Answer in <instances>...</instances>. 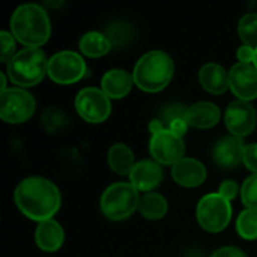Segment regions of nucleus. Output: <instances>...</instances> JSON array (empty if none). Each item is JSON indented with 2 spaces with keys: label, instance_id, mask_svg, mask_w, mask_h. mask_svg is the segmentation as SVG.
<instances>
[{
  "label": "nucleus",
  "instance_id": "nucleus-6",
  "mask_svg": "<svg viewBox=\"0 0 257 257\" xmlns=\"http://www.w3.org/2000/svg\"><path fill=\"white\" fill-rule=\"evenodd\" d=\"M196 215L202 229L218 233L229 226L232 220V206L230 202L218 193H211L199 200Z\"/></svg>",
  "mask_w": 257,
  "mask_h": 257
},
{
  "label": "nucleus",
  "instance_id": "nucleus-14",
  "mask_svg": "<svg viewBox=\"0 0 257 257\" xmlns=\"http://www.w3.org/2000/svg\"><path fill=\"white\" fill-rule=\"evenodd\" d=\"M163 181V170L161 166L157 161L143 160L136 163L130 173V184L137 191L151 193L154 188H157Z\"/></svg>",
  "mask_w": 257,
  "mask_h": 257
},
{
  "label": "nucleus",
  "instance_id": "nucleus-32",
  "mask_svg": "<svg viewBox=\"0 0 257 257\" xmlns=\"http://www.w3.org/2000/svg\"><path fill=\"white\" fill-rule=\"evenodd\" d=\"M254 56H256V48H253L250 45H241L236 51V57H238L239 63H253Z\"/></svg>",
  "mask_w": 257,
  "mask_h": 257
},
{
  "label": "nucleus",
  "instance_id": "nucleus-37",
  "mask_svg": "<svg viewBox=\"0 0 257 257\" xmlns=\"http://www.w3.org/2000/svg\"><path fill=\"white\" fill-rule=\"evenodd\" d=\"M5 90H8V87H6V75H5V72H2V92H5Z\"/></svg>",
  "mask_w": 257,
  "mask_h": 257
},
{
  "label": "nucleus",
  "instance_id": "nucleus-33",
  "mask_svg": "<svg viewBox=\"0 0 257 257\" xmlns=\"http://www.w3.org/2000/svg\"><path fill=\"white\" fill-rule=\"evenodd\" d=\"M211 257H247L245 253L236 247H223L218 248L217 251H214Z\"/></svg>",
  "mask_w": 257,
  "mask_h": 257
},
{
  "label": "nucleus",
  "instance_id": "nucleus-24",
  "mask_svg": "<svg viewBox=\"0 0 257 257\" xmlns=\"http://www.w3.org/2000/svg\"><path fill=\"white\" fill-rule=\"evenodd\" d=\"M69 122H71L69 116L57 107H48L41 114L42 128L50 134H57L65 131L69 126Z\"/></svg>",
  "mask_w": 257,
  "mask_h": 257
},
{
  "label": "nucleus",
  "instance_id": "nucleus-18",
  "mask_svg": "<svg viewBox=\"0 0 257 257\" xmlns=\"http://www.w3.org/2000/svg\"><path fill=\"white\" fill-rule=\"evenodd\" d=\"M35 241L36 245L45 251V253H54L57 251L65 241V233L62 226L56 220H47L39 223L35 232Z\"/></svg>",
  "mask_w": 257,
  "mask_h": 257
},
{
  "label": "nucleus",
  "instance_id": "nucleus-36",
  "mask_svg": "<svg viewBox=\"0 0 257 257\" xmlns=\"http://www.w3.org/2000/svg\"><path fill=\"white\" fill-rule=\"evenodd\" d=\"M184 257H203V254H202V251H199L197 248H188V250L185 251Z\"/></svg>",
  "mask_w": 257,
  "mask_h": 257
},
{
  "label": "nucleus",
  "instance_id": "nucleus-38",
  "mask_svg": "<svg viewBox=\"0 0 257 257\" xmlns=\"http://www.w3.org/2000/svg\"><path fill=\"white\" fill-rule=\"evenodd\" d=\"M253 65L256 66V69H257V48H256V56H254V62H253Z\"/></svg>",
  "mask_w": 257,
  "mask_h": 257
},
{
  "label": "nucleus",
  "instance_id": "nucleus-17",
  "mask_svg": "<svg viewBox=\"0 0 257 257\" xmlns=\"http://www.w3.org/2000/svg\"><path fill=\"white\" fill-rule=\"evenodd\" d=\"M220 108L209 101H200L188 107L187 123L197 130H208L220 122Z\"/></svg>",
  "mask_w": 257,
  "mask_h": 257
},
{
  "label": "nucleus",
  "instance_id": "nucleus-23",
  "mask_svg": "<svg viewBox=\"0 0 257 257\" xmlns=\"http://www.w3.org/2000/svg\"><path fill=\"white\" fill-rule=\"evenodd\" d=\"M169 209V203L164 196L158 193H146L140 197L139 212L146 220H161Z\"/></svg>",
  "mask_w": 257,
  "mask_h": 257
},
{
  "label": "nucleus",
  "instance_id": "nucleus-31",
  "mask_svg": "<svg viewBox=\"0 0 257 257\" xmlns=\"http://www.w3.org/2000/svg\"><path fill=\"white\" fill-rule=\"evenodd\" d=\"M238 193H239L238 184H236L235 181H230V179L224 181V182L220 185V188H218V194L223 196L224 199H227L229 202H230L232 199H235V197L238 196Z\"/></svg>",
  "mask_w": 257,
  "mask_h": 257
},
{
  "label": "nucleus",
  "instance_id": "nucleus-10",
  "mask_svg": "<svg viewBox=\"0 0 257 257\" xmlns=\"http://www.w3.org/2000/svg\"><path fill=\"white\" fill-rule=\"evenodd\" d=\"M149 151L154 157V161L163 166H175L178 161L184 158L185 143L182 137L173 134L170 130H164L151 137Z\"/></svg>",
  "mask_w": 257,
  "mask_h": 257
},
{
  "label": "nucleus",
  "instance_id": "nucleus-20",
  "mask_svg": "<svg viewBox=\"0 0 257 257\" xmlns=\"http://www.w3.org/2000/svg\"><path fill=\"white\" fill-rule=\"evenodd\" d=\"M107 163L110 169L120 176H125L131 173L133 167L136 166L134 163V154L131 148L125 143H114L107 152Z\"/></svg>",
  "mask_w": 257,
  "mask_h": 257
},
{
  "label": "nucleus",
  "instance_id": "nucleus-4",
  "mask_svg": "<svg viewBox=\"0 0 257 257\" xmlns=\"http://www.w3.org/2000/svg\"><path fill=\"white\" fill-rule=\"evenodd\" d=\"M8 77L18 87H32L48 74V60L41 48H24L8 63Z\"/></svg>",
  "mask_w": 257,
  "mask_h": 257
},
{
  "label": "nucleus",
  "instance_id": "nucleus-3",
  "mask_svg": "<svg viewBox=\"0 0 257 257\" xmlns=\"http://www.w3.org/2000/svg\"><path fill=\"white\" fill-rule=\"evenodd\" d=\"M173 59L161 50H152L143 54L137 60L133 71L134 83L137 87L149 93H155L167 87L173 78Z\"/></svg>",
  "mask_w": 257,
  "mask_h": 257
},
{
  "label": "nucleus",
  "instance_id": "nucleus-9",
  "mask_svg": "<svg viewBox=\"0 0 257 257\" xmlns=\"http://www.w3.org/2000/svg\"><path fill=\"white\" fill-rule=\"evenodd\" d=\"M75 110L89 123H101L111 113L110 98L96 87H84L75 96Z\"/></svg>",
  "mask_w": 257,
  "mask_h": 257
},
{
  "label": "nucleus",
  "instance_id": "nucleus-7",
  "mask_svg": "<svg viewBox=\"0 0 257 257\" xmlns=\"http://www.w3.org/2000/svg\"><path fill=\"white\" fill-rule=\"evenodd\" d=\"M36 110V101L27 90L11 87L0 95V117L6 123H23Z\"/></svg>",
  "mask_w": 257,
  "mask_h": 257
},
{
  "label": "nucleus",
  "instance_id": "nucleus-30",
  "mask_svg": "<svg viewBox=\"0 0 257 257\" xmlns=\"http://www.w3.org/2000/svg\"><path fill=\"white\" fill-rule=\"evenodd\" d=\"M242 163L250 172H253V175H257V143H251L245 146Z\"/></svg>",
  "mask_w": 257,
  "mask_h": 257
},
{
  "label": "nucleus",
  "instance_id": "nucleus-13",
  "mask_svg": "<svg viewBox=\"0 0 257 257\" xmlns=\"http://www.w3.org/2000/svg\"><path fill=\"white\" fill-rule=\"evenodd\" d=\"M245 145L242 139L236 136H227L220 139L212 149V161L226 170L238 167L244 161Z\"/></svg>",
  "mask_w": 257,
  "mask_h": 257
},
{
  "label": "nucleus",
  "instance_id": "nucleus-28",
  "mask_svg": "<svg viewBox=\"0 0 257 257\" xmlns=\"http://www.w3.org/2000/svg\"><path fill=\"white\" fill-rule=\"evenodd\" d=\"M0 60L3 63H9L12 60V57L17 54L15 53V39H14V35L6 32V30H2L0 32Z\"/></svg>",
  "mask_w": 257,
  "mask_h": 257
},
{
  "label": "nucleus",
  "instance_id": "nucleus-1",
  "mask_svg": "<svg viewBox=\"0 0 257 257\" xmlns=\"http://www.w3.org/2000/svg\"><path fill=\"white\" fill-rule=\"evenodd\" d=\"M15 203L18 209L33 221H47L60 209L62 197L59 188L48 179L30 176L23 179L15 188Z\"/></svg>",
  "mask_w": 257,
  "mask_h": 257
},
{
  "label": "nucleus",
  "instance_id": "nucleus-25",
  "mask_svg": "<svg viewBox=\"0 0 257 257\" xmlns=\"http://www.w3.org/2000/svg\"><path fill=\"white\" fill-rule=\"evenodd\" d=\"M236 232L245 241L257 239V209H245L236 218Z\"/></svg>",
  "mask_w": 257,
  "mask_h": 257
},
{
  "label": "nucleus",
  "instance_id": "nucleus-19",
  "mask_svg": "<svg viewBox=\"0 0 257 257\" xmlns=\"http://www.w3.org/2000/svg\"><path fill=\"white\" fill-rule=\"evenodd\" d=\"M134 83V77L125 69H110L102 75L101 87L102 92L113 99L123 98L130 93Z\"/></svg>",
  "mask_w": 257,
  "mask_h": 257
},
{
  "label": "nucleus",
  "instance_id": "nucleus-8",
  "mask_svg": "<svg viewBox=\"0 0 257 257\" xmlns=\"http://www.w3.org/2000/svg\"><path fill=\"white\" fill-rule=\"evenodd\" d=\"M86 74V62L75 51H59L48 59V77L57 84H72Z\"/></svg>",
  "mask_w": 257,
  "mask_h": 257
},
{
  "label": "nucleus",
  "instance_id": "nucleus-5",
  "mask_svg": "<svg viewBox=\"0 0 257 257\" xmlns=\"http://www.w3.org/2000/svg\"><path fill=\"white\" fill-rule=\"evenodd\" d=\"M139 191L130 182H116L102 193L101 211L105 218L122 221L131 217L136 209H139Z\"/></svg>",
  "mask_w": 257,
  "mask_h": 257
},
{
  "label": "nucleus",
  "instance_id": "nucleus-34",
  "mask_svg": "<svg viewBox=\"0 0 257 257\" xmlns=\"http://www.w3.org/2000/svg\"><path fill=\"white\" fill-rule=\"evenodd\" d=\"M187 128H188V123H187V120H184V119L175 120V122H172V123L167 126V130H170L173 134H176V136H179V137H182V136L187 133Z\"/></svg>",
  "mask_w": 257,
  "mask_h": 257
},
{
  "label": "nucleus",
  "instance_id": "nucleus-11",
  "mask_svg": "<svg viewBox=\"0 0 257 257\" xmlns=\"http://www.w3.org/2000/svg\"><path fill=\"white\" fill-rule=\"evenodd\" d=\"M224 123L232 136L239 139L248 136L254 131L257 125L256 108L248 101L236 99L229 104L224 113Z\"/></svg>",
  "mask_w": 257,
  "mask_h": 257
},
{
  "label": "nucleus",
  "instance_id": "nucleus-15",
  "mask_svg": "<svg viewBox=\"0 0 257 257\" xmlns=\"http://www.w3.org/2000/svg\"><path fill=\"white\" fill-rule=\"evenodd\" d=\"M172 178L182 187L194 188L205 182L206 169L196 158H182L172 167Z\"/></svg>",
  "mask_w": 257,
  "mask_h": 257
},
{
  "label": "nucleus",
  "instance_id": "nucleus-26",
  "mask_svg": "<svg viewBox=\"0 0 257 257\" xmlns=\"http://www.w3.org/2000/svg\"><path fill=\"white\" fill-rule=\"evenodd\" d=\"M238 35L244 45L257 48V12H248L238 23Z\"/></svg>",
  "mask_w": 257,
  "mask_h": 257
},
{
  "label": "nucleus",
  "instance_id": "nucleus-16",
  "mask_svg": "<svg viewBox=\"0 0 257 257\" xmlns=\"http://www.w3.org/2000/svg\"><path fill=\"white\" fill-rule=\"evenodd\" d=\"M199 83L206 92L212 95H223L230 87L229 72L221 65L214 63V62L205 63L200 68Z\"/></svg>",
  "mask_w": 257,
  "mask_h": 257
},
{
  "label": "nucleus",
  "instance_id": "nucleus-2",
  "mask_svg": "<svg viewBox=\"0 0 257 257\" xmlns=\"http://www.w3.org/2000/svg\"><path fill=\"white\" fill-rule=\"evenodd\" d=\"M11 30L14 38L27 48H39L48 41L51 33L48 14L39 5H21L11 17Z\"/></svg>",
  "mask_w": 257,
  "mask_h": 257
},
{
  "label": "nucleus",
  "instance_id": "nucleus-29",
  "mask_svg": "<svg viewBox=\"0 0 257 257\" xmlns=\"http://www.w3.org/2000/svg\"><path fill=\"white\" fill-rule=\"evenodd\" d=\"M187 111H188V107L182 105V104H170L167 105L163 113H161V122L166 123V128L175 122V120H179V119H184L187 120Z\"/></svg>",
  "mask_w": 257,
  "mask_h": 257
},
{
  "label": "nucleus",
  "instance_id": "nucleus-27",
  "mask_svg": "<svg viewBox=\"0 0 257 257\" xmlns=\"http://www.w3.org/2000/svg\"><path fill=\"white\" fill-rule=\"evenodd\" d=\"M242 203L248 209H257V175L248 176L241 187Z\"/></svg>",
  "mask_w": 257,
  "mask_h": 257
},
{
  "label": "nucleus",
  "instance_id": "nucleus-12",
  "mask_svg": "<svg viewBox=\"0 0 257 257\" xmlns=\"http://www.w3.org/2000/svg\"><path fill=\"white\" fill-rule=\"evenodd\" d=\"M230 90L241 101L257 98V69L253 63H236L229 72Z\"/></svg>",
  "mask_w": 257,
  "mask_h": 257
},
{
  "label": "nucleus",
  "instance_id": "nucleus-22",
  "mask_svg": "<svg viewBox=\"0 0 257 257\" xmlns=\"http://www.w3.org/2000/svg\"><path fill=\"white\" fill-rule=\"evenodd\" d=\"M80 51L92 59L101 57L111 50V44L107 36L101 32H87L80 38Z\"/></svg>",
  "mask_w": 257,
  "mask_h": 257
},
{
  "label": "nucleus",
  "instance_id": "nucleus-35",
  "mask_svg": "<svg viewBox=\"0 0 257 257\" xmlns=\"http://www.w3.org/2000/svg\"><path fill=\"white\" fill-rule=\"evenodd\" d=\"M164 130H166V126H164V123L161 122V119H154V120H151V123H149V131L152 133V136L157 134V133H161V131H164Z\"/></svg>",
  "mask_w": 257,
  "mask_h": 257
},
{
  "label": "nucleus",
  "instance_id": "nucleus-21",
  "mask_svg": "<svg viewBox=\"0 0 257 257\" xmlns=\"http://www.w3.org/2000/svg\"><path fill=\"white\" fill-rule=\"evenodd\" d=\"M104 35L107 36V39L111 44V48L119 50V48H125L128 47L134 38H136V30L134 26L131 23L117 20V21H111L105 26L104 29Z\"/></svg>",
  "mask_w": 257,
  "mask_h": 257
}]
</instances>
